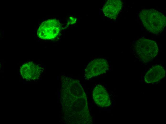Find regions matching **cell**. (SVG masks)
<instances>
[{
  "mask_svg": "<svg viewBox=\"0 0 166 124\" xmlns=\"http://www.w3.org/2000/svg\"><path fill=\"white\" fill-rule=\"evenodd\" d=\"M139 16L145 28L152 33H160L166 26L165 16L155 9L143 10L139 14Z\"/></svg>",
  "mask_w": 166,
  "mask_h": 124,
  "instance_id": "1",
  "label": "cell"
},
{
  "mask_svg": "<svg viewBox=\"0 0 166 124\" xmlns=\"http://www.w3.org/2000/svg\"><path fill=\"white\" fill-rule=\"evenodd\" d=\"M134 48L136 56L144 63L152 60L157 55L159 51L156 41L144 38L136 41Z\"/></svg>",
  "mask_w": 166,
  "mask_h": 124,
  "instance_id": "2",
  "label": "cell"
},
{
  "mask_svg": "<svg viewBox=\"0 0 166 124\" xmlns=\"http://www.w3.org/2000/svg\"><path fill=\"white\" fill-rule=\"evenodd\" d=\"M109 67V63L105 59H95L90 62L85 69L86 78H90L106 72Z\"/></svg>",
  "mask_w": 166,
  "mask_h": 124,
  "instance_id": "3",
  "label": "cell"
},
{
  "mask_svg": "<svg viewBox=\"0 0 166 124\" xmlns=\"http://www.w3.org/2000/svg\"><path fill=\"white\" fill-rule=\"evenodd\" d=\"M46 22L47 25L39 27V30L41 31L38 32V37L43 39H50L55 38L59 34L61 29V25L59 22L52 20Z\"/></svg>",
  "mask_w": 166,
  "mask_h": 124,
  "instance_id": "4",
  "label": "cell"
},
{
  "mask_svg": "<svg viewBox=\"0 0 166 124\" xmlns=\"http://www.w3.org/2000/svg\"><path fill=\"white\" fill-rule=\"evenodd\" d=\"M42 69L41 65L33 62L29 61L25 62L21 66L20 72L24 78L34 80L38 77Z\"/></svg>",
  "mask_w": 166,
  "mask_h": 124,
  "instance_id": "5",
  "label": "cell"
},
{
  "mask_svg": "<svg viewBox=\"0 0 166 124\" xmlns=\"http://www.w3.org/2000/svg\"><path fill=\"white\" fill-rule=\"evenodd\" d=\"M93 97L95 103L98 106L106 107L110 105L111 101L109 94L102 85H97L93 89Z\"/></svg>",
  "mask_w": 166,
  "mask_h": 124,
  "instance_id": "6",
  "label": "cell"
},
{
  "mask_svg": "<svg viewBox=\"0 0 166 124\" xmlns=\"http://www.w3.org/2000/svg\"><path fill=\"white\" fill-rule=\"evenodd\" d=\"M122 2L120 0H108L102 9L103 15L107 18L115 19L122 8Z\"/></svg>",
  "mask_w": 166,
  "mask_h": 124,
  "instance_id": "7",
  "label": "cell"
},
{
  "mask_svg": "<svg viewBox=\"0 0 166 124\" xmlns=\"http://www.w3.org/2000/svg\"><path fill=\"white\" fill-rule=\"evenodd\" d=\"M166 71L161 65H156L148 70L144 76V80L147 83H151L159 81L165 76Z\"/></svg>",
  "mask_w": 166,
  "mask_h": 124,
  "instance_id": "8",
  "label": "cell"
}]
</instances>
